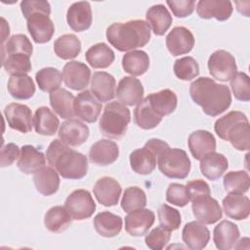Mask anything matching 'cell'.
<instances>
[{
	"instance_id": "6da1fadb",
	"label": "cell",
	"mask_w": 250,
	"mask_h": 250,
	"mask_svg": "<svg viewBox=\"0 0 250 250\" xmlns=\"http://www.w3.org/2000/svg\"><path fill=\"white\" fill-rule=\"evenodd\" d=\"M189 95L205 114L213 117L226 111L231 104L229 87L209 77H199L192 81L189 85Z\"/></svg>"
},
{
	"instance_id": "7a4b0ae2",
	"label": "cell",
	"mask_w": 250,
	"mask_h": 250,
	"mask_svg": "<svg viewBox=\"0 0 250 250\" xmlns=\"http://www.w3.org/2000/svg\"><path fill=\"white\" fill-rule=\"evenodd\" d=\"M49 165L56 169L60 176L68 180H79L87 175L88 159L86 155L78 152L61 140H54L46 151Z\"/></svg>"
},
{
	"instance_id": "3957f363",
	"label": "cell",
	"mask_w": 250,
	"mask_h": 250,
	"mask_svg": "<svg viewBox=\"0 0 250 250\" xmlns=\"http://www.w3.org/2000/svg\"><path fill=\"white\" fill-rule=\"evenodd\" d=\"M107 41L118 51L128 52L144 47L150 39V27L143 20L113 22L106 28Z\"/></svg>"
},
{
	"instance_id": "277c9868",
	"label": "cell",
	"mask_w": 250,
	"mask_h": 250,
	"mask_svg": "<svg viewBox=\"0 0 250 250\" xmlns=\"http://www.w3.org/2000/svg\"><path fill=\"white\" fill-rule=\"evenodd\" d=\"M216 134L228 141L237 150L250 148V125L247 116L237 110H232L216 120L214 125Z\"/></svg>"
},
{
	"instance_id": "5b68a950",
	"label": "cell",
	"mask_w": 250,
	"mask_h": 250,
	"mask_svg": "<svg viewBox=\"0 0 250 250\" xmlns=\"http://www.w3.org/2000/svg\"><path fill=\"white\" fill-rule=\"evenodd\" d=\"M130 121V110L119 102H111L104 106L99 127L104 136L120 139L125 135Z\"/></svg>"
},
{
	"instance_id": "8992f818",
	"label": "cell",
	"mask_w": 250,
	"mask_h": 250,
	"mask_svg": "<svg viewBox=\"0 0 250 250\" xmlns=\"http://www.w3.org/2000/svg\"><path fill=\"white\" fill-rule=\"evenodd\" d=\"M159 171L170 179H185L190 171V160L181 148L168 147L157 157Z\"/></svg>"
},
{
	"instance_id": "52a82bcc",
	"label": "cell",
	"mask_w": 250,
	"mask_h": 250,
	"mask_svg": "<svg viewBox=\"0 0 250 250\" xmlns=\"http://www.w3.org/2000/svg\"><path fill=\"white\" fill-rule=\"evenodd\" d=\"M64 207L72 220L82 221L92 217L96 210V203L91 193L86 189H76L65 199Z\"/></svg>"
},
{
	"instance_id": "ba28073f",
	"label": "cell",
	"mask_w": 250,
	"mask_h": 250,
	"mask_svg": "<svg viewBox=\"0 0 250 250\" xmlns=\"http://www.w3.org/2000/svg\"><path fill=\"white\" fill-rule=\"evenodd\" d=\"M209 73L213 78L227 82L236 74L237 66L234 57L225 50H217L208 59Z\"/></svg>"
},
{
	"instance_id": "9c48e42d",
	"label": "cell",
	"mask_w": 250,
	"mask_h": 250,
	"mask_svg": "<svg viewBox=\"0 0 250 250\" xmlns=\"http://www.w3.org/2000/svg\"><path fill=\"white\" fill-rule=\"evenodd\" d=\"M42 12L33 13L26 19V26L31 38L35 43L43 44L49 42L55 32V25L49 17Z\"/></svg>"
},
{
	"instance_id": "30bf717a",
	"label": "cell",
	"mask_w": 250,
	"mask_h": 250,
	"mask_svg": "<svg viewBox=\"0 0 250 250\" xmlns=\"http://www.w3.org/2000/svg\"><path fill=\"white\" fill-rule=\"evenodd\" d=\"M191 202L193 216L198 222L204 225H212L222 219V209L218 201L210 195L197 197Z\"/></svg>"
},
{
	"instance_id": "8fae6325",
	"label": "cell",
	"mask_w": 250,
	"mask_h": 250,
	"mask_svg": "<svg viewBox=\"0 0 250 250\" xmlns=\"http://www.w3.org/2000/svg\"><path fill=\"white\" fill-rule=\"evenodd\" d=\"M4 115L10 128L21 133H28L32 129L33 118L31 109L22 104L12 103L4 109Z\"/></svg>"
},
{
	"instance_id": "7c38bea8",
	"label": "cell",
	"mask_w": 250,
	"mask_h": 250,
	"mask_svg": "<svg viewBox=\"0 0 250 250\" xmlns=\"http://www.w3.org/2000/svg\"><path fill=\"white\" fill-rule=\"evenodd\" d=\"M102 111V104L89 90L79 93L74 100L75 115L88 123H94L98 120Z\"/></svg>"
},
{
	"instance_id": "4fadbf2b",
	"label": "cell",
	"mask_w": 250,
	"mask_h": 250,
	"mask_svg": "<svg viewBox=\"0 0 250 250\" xmlns=\"http://www.w3.org/2000/svg\"><path fill=\"white\" fill-rule=\"evenodd\" d=\"M90 76V68L81 62H68L62 68V79L65 86L74 91L84 90L89 84Z\"/></svg>"
},
{
	"instance_id": "5bb4252c",
	"label": "cell",
	"mask_w": 250,
	"mask_h": 250,
	"mask_svg": "<svg viewBox=\"0 0 250 250\" xmlns=\"http://www.w3.org/2000/svg\"><path fill=\"white\" fill-rule=\"evenodd\" d=\"M166 46L172 56L188 54L194 46L193 34L185 26H175L166 36Z\"/></svg>"
},
{
	"instance_id": "9a60e30c",
	"label": "cell",
	"mask_w": 250,
	"mask_h": 250,
	"mask_svg": "<svg viewBox=\"0 0 250 250\" xmlns=\"http://www.w3.org/2000/svg\"><path fill=\"white\" fill-rule=\"evenodd\" d=\"M155 215L150 209H137L125 217V230L131 236H142L152 227Z\"/></svg>"
},
{
	"instance_id": "2e32d148",
	"label": "cell",
	"mask_w": 250,
	"mask_h": 250,
	"mask_svg": "<svg viewBox=\"0 0 250 250\" xmlns=\"http://www.w3.org/2000/svg\"><path fill=\"white\" fill-rule=\"evenodd\" d=\"M89 128L78 119H68L60 126L59 139L70 146H77L84 144L89 137Z\"/></svg>"
},
{
	"instance_id": "e0dca14e",
	"label": "cell",
	"mask_w": 250,
	"mask_h": 250,
	"mask_svg": "<svg viewBox=\"0 0 250 250\" xmlns=\"http://www.w3.org/2000/svg\"><path fill=\"white\" fill-rule=\"evenodd\" d=\"M121 190L120 184L115 179L107 176L100 178L93 188V192L98 202L106 207L114 206L118 203Z\"/></svg>"
},
{
	"instance_id": "ac0fdd59",
	"label": "cell",
	"mask_w": 250,
	"mask_h": 250,
	"mask_svg": "<svg viewBox=\"0 0 250 250\" xmlns=\"http://www.w3.org/2000/svg\"><path fill=\"white\" fill-rule=\"evenodd\" d=\"M66 21L73 31L82 32L88 29L93 21L90 3L79 1L71 4L66 13Z\"/></svg>"
},
{
	"instance_id": "d6986e66",
	"label": "cell",
	"mask_w": 250,
	"mask_h": 250,
	"mask_svg": "<svg viewBox=\"0 0 250 250\" xmlns=\"http://www.w3.org/2000/svg\"><path fill=\"white\" fill-rule=\"evenodd\" d=\"M115 94L119 103L133 106L143 100L144 87L138 78L125 76L119 81Z\"/></svg>"
},
{
	"instance_id": "ffe728a7",
	"label": "cell",
	"mask_w": 250,
	"mask_h": 250,
	"mask_svg": "<svg viewBox=\"0 0 250 250\" xmlns=\"http://www.w3.org/2000/svg\"><path fill=\"white\" fill-rule=\"evenodd\" d=\"M232 4L229 0H200L196 5V13L201 19H216L224 21L232 14Z\"/></svg>"
},
{
	"instance_id": "44dd1931",
	"label": "cell",
	"mask_w": 250,
	"mask_h": 250,
	"mask_svg": "<svg viewBox=\"0 0 250 250\" xmlns=\"http://www.w3.org/2000/svg\"><path fill=\"white\" fill-rule=\"evenodd\" d=\"M119 148L115 142L106 139L96 142L90 148L89 159L99 166L110 165L117 160Z\"/></svg>"
},
{
	"instance_id": "7402d4cb",
	"label": "cell",
	"mask_w": 250,
	"mask_h": 250,
	"mask_svg": "<svg viewBox=\"0 0 250 250\" xmlns=\"http://www.w3.org/2000/svg\"><path fill=\"white\" fill-rule=\"evenodd\" d=\"M182 238L188 248L200 250L208 244L210 231L204 224L193 221L185 225L182 231Z\"/></svg>"
},
{
	"instance_id": "603a6c76",
	"label": "cell",
	"mask_w": 250,
	"mask_h": 250,
	"mask_svg": "<svg viewBox=\"0 0 250 250\" xmlns=\"http://www.w3.org/2000/svg\"><path fill=\"white\" fill-rule=\"evenodd\" d=\"M188 148L191 155L200 160L206 154L216 150V139L206 130H196L188 136Z\"/></svg>"
},
{
	"instance_id": "cb8c5ba5",
	"label": "cell",
	"mask_w": 250,
	"mask_h": 250,
	"mask_svg": "<svg viewBox=\"0 0 250 250\" xmlns=\"http://www.w3.org/2000/svg\"><path fill=\"white\" fill-rule=\"evenodd\" d=\"M115 78L105 71H96L91 78V92L100 102H109L115 96Z\"/></svg>"
},
{
	"instance_id": "d4e9b609",
	"label": "cell",
	"mask_w": 250,
	"mask_h": 250,
	"mask_svg": "<svg viewBox=\"0 0 250 250\" xmlns=\"http://www.w3.org/2000/svg\"><path fill=\"white\" fill-rule=\"evenodd\" d=\"M46 164V157L43 152L39 151L31 145L22 146L18 160V168L24 174H35Z\"/></svg>"
},
{
	"instance_id": "484cf974",
	"label": "cell",
	"mask_w": 250,
	"mask_h": 250,
	"mask_svg": "<svg viewBox=\"0 0 250 250\" xmlns=\"http://www.w3.org/2000/svg\"><path fill=\"white\" fill-rule=\"evenodd\" d=\"M146 99L152 110L162 118L174 112L178 104L177 95L170 89H163L159 92L151 93Z\"/></svg>"
},
{
	"instance_id": "4316f807",
	"label": "cell",
	"mask_w": 250,
	"mask_h": 250,
	"mask_svg": "<svg viewBox=\"0 0 250 250\" xmlns=\"http://www.w3.org/2000/svg\"><path fill=\"white\" fill-rule=\"evenodd\" d=\"M239 235L237 226L230 221L224 220L214 228L213 241L218 249L229 250L235 245Z\"/></svg>"
},
{
	"instance_id": "83f0119b",
	"label": "cell",
	"mask_w": 250,
	"mask_h": 250,
	"mask_svg": "<svg viewBox=\"0 0 250 250\" xmlns=\"http://www.w3.org/2000/svg\"><path fill=\"white\" fill-rule=\"evenodd\" d=\"M223 209L229 218L244 220L250 214V200L243 193H229L223 199Z\"/></svg>"
},
{
	"instance_id": "f1b7e54d",
	"label": "cell",
	"mask_w": 250,
	"mask_h": 250,
	"mask_svg": "<svg viewBox=\"0 0 250 250\" xmlns=\"http://www.w3.org/2000/svg\"><path fill=\"white\" fill-rule=\"evenodd\" d=\"M146 22L157 36H162L170 28L173 19L163 4H156L148 8L146 14Z\"/></svg>"
},
{
	"instance_id": "f546056e",
	"label": "cell",
	"mask_w": 250,
	"mask_h": 250,
	"mask_svg": "<svg viewBox=\"0 0 250 250\" xmlns=\"http://www.w3.org/2000/svg\"><path fill=\"white\" fill-rule=\"evenodd\" d=\"M229 167L227 157L218 152H210L200 159V171L202 175L211 181H216L223 176Z\"/></svg>"
},
{
	"instance_id": "4dcf8cb0",
	"label": "cell",
	"mask_w": 250,
	"mask_h": 250,
	"mask_svg": "<svg viewBox=\"0 0 250 250\" xmlns=\"http://www.w3.org/2000/svg\"><path fill=\"white\" fill-rule=\"evenodd\" d=\"M33 183L38 192L50 196L56 193L60 188L59 173L51 166H44L34 174Z\"/></svg>"
},
{
	"instance_id": "1f68e13d",
	"label": "cell",
	"mask_w": 250,
	"mask_h": 250,
	"mask_svg": "<svg viewBox=\"0 0 250 250\" xmlns=\"http://www.w3.org/2000/svg\"><path fill=\"white\" fill-rule=\"evenodd\" d=\"M94 228L96 231L104 237H114L119 234L122 229V218L108 211H104L94 218Z\"/></svg>"
},
{
	"instance_id": "d6a6232c",
	"label": "cell",
	"mask_w": 250,
	"mask_h": 250,
	"mask_svg": "<svg viewBox=\"0 0 250 250\" xmlns=\"http://www.w3.org/2000/svg\"><path fill=\"white\" fill-rule=\"evenodd\" d=\"M50 104L54 111L63 119H72L74 113L75 97L65 89L59 88L50 93Z\"/></svg>"
},
{
	"instance_id": "836d02e7",
	"label": "cell",
	"mask_w": 250,
	"mask_h": 250,
	"mask_svg": "<svg viewBox=\"0 0 250 250\" xmlns=\"http://www.w3.org/2000/svg\"><path fill=\"white\" fill-rule=\"evenodd\" d=\"M129 159L132 170L140 175L151 174L157 164V157L145 146L133 150Z\"/></svg>"
},
{
	"instance_id": "e575fe53",
	"label": "cell",
	"mask_w": 250,
	"mask_h": 250,
	"mask_svg": "<svg viewBox=\"0 0 250 250\" xmlns=\"http://www.w3.org/2000/svg\"><path fill=\"white\" fill-rule=\"evenodd\" d=\"M33 126L36 133L43 136H53L60 126V120L47 106H40L33 116Z\"/></svg>"
},
{
	"instance_id": "d590c367",
	"label": "cell",
	"mask_w": 250,
	"mask_h": 250,
	"mask_svg": "<svg viewBox=\"0 0 250 250\" xmlns=\"http://www.w3.org/2000/svg\"><path fill=\"white\" fill-rule=\"evenodd\" d=\"M9 94L16 100H28L35 93V84L26 74L11 75L7 84Z\"/></svg>"
},
{
	"instance_id": "8d00e7d4",
	"label": "cell",
	"mask_w": 250,
	"mask_h": 250,
	"mask_svg": "<svg viewBox=\"0 0 250 250\" xmlns=\"http://www.w3.org/2000/svg\"><path fill=\"white\" fill-rule=\"evenodd\" d=\"M72 218L66 208L62 205H57L50 208L44 217V225L48 230L55 233H60L65 230L71 224Z\"/></svg>"
},
{
	"instance_id": "74e56055",
	"label": "cell",
	"mask_w": 250,
	"mask_h": 250,
	"mask_svg": "<svg viewBox=\"0 0 250 250\" xmlns=\"http://www.w3.org/2000/svg\"><path fill=\"white\" fill-rule=\"evenodd\" d=\"M85 59L94 68H106L113 62L115 55L109 46L101 42L91 46L86 51Z\"/></svg>"
},
{
	"instance_id": "f35d334b",
	"label": "cell",
	"mask_w": 250,
	"mask_h": 250,
	"mask_svg": "<svg viewBox=\"0 0 250 250\" xmlns=\"http://www.w3.org/2000/svg\"><path fill=\"white\" fill-rule=\"evenodd\" d=\"M122 67L132 76L143 75L149 67V57L142 50L127 52L122 58Z\"/></svg>"
},
{
	"instance_id": "ab89813d",
	"label": "cell",
	"mask_w": 250,
	"mask_h": 250,
	"mask_svg": "<svg viewBox=\"0 0 250 250\" xmlns=\"http://www.w3.org/2000/svg\"><path fill=\"white\" fill-rule=\"evenodd\" d=\"M54 52L62 60L74 59L81 52V42L74 34H63L54 42Z\"/></svg>"
},
{
	"instance_id": "60d3db41",
	"label": "cell",
	"mask_w": 250,
	"mask_h": 250,
	"mask_svg": "<svg viewBox=\"0 0 250 250\" xmlns=\"http://www.w3.org/2000/svg\"><path fill=\"white\" fill-rule=\"evenodd\" d=\"M135 123L142 129L150 130L155 128L162 120V117L158 116L148 104L146 99H143L134 110Z\"/></svg>"
},
{
	"instance_id": "b9f144b4",
	"label": "cell",
	"mask_w": 250,
	"mask_h": 250,
	"mask_svg": "<svg viewBox=\"0 0 250 250\" xmlns=\"http://www.w3.org/2000/svg\"><path fill=\"white\" fill-rule=\"evenodd\" d=\"M35 80L41 91L52 93L60 88L62 74L55 67H44L36 72Z\"/></svg>"
},
{
	"instance_id": "7bdbcfd3",
	"label": "cell",
	"mask_w": 250,
	"mask_h": 250,
	"mask_svg": "<svg viewBox=\"0 0 250 250\" xmlns=\"http://www.w3.org/2000/svg\"><path fill=\"white\" fill-rule=\"evenodd\" d=\"M32 52V44L28 37L24 34H14L7 40L5 44L1 45L2 58L12 54H24L30 57Z\"/></svg>"
},
{
	"instance_id": "ee69618b",
	"label": "cell",
	"mask_w": 250,
	"mask_h": 250,
	"mask_svg": "<svg viewBox=\"0 0 250 250\" xmlns=\"http://www.w3.org/2000/svg\"><path fill=\"white\" fill-rule=\"evenodd\" d=\"M2 65L11 75L26 74L31 70L30 57L24 54H12L2 58Z\"/></svg>"
},
{
	"instance_id": "f6af8a7d",
	"label": "cell",
	"mask_w": 250,
	"mask_h": 250,
	"mask_svg": "<svg viewBox=\"0 0 250 250\" xmlns=\"http://www.w3.org/2000/svg\"><path fill=\"white\" fill-rule=\"evenodd\" d=\"M223 184L229 193H244L250 187L249 175L246 171H230L224 176Z\"/></svg>"
},
{
	"instance_id": "bcb514c9",
	"label": "cell",
	"mask_w": 250,
	"mask_h": 250,
	"mask_svg": "<svg viewBox=\"0 0 250 250\" xmlns=\"http://www.w3.org/2000/svg\"><path fill=\"white\" fill-rule=\"evenodd\" d=\"M120 204L121 208L127 213L145 208L146 205V192L139 187H129L124 190Z\"/></svg>"
},
{
	"instance_id": "7dc6e473",
	"label": "cell",
	"mask_w": 250,
	"mask_h": 250,
	"mask_svg": "<svg viewBox=\"0 0 250 250\" xmlns=\"http://www.w3.org/2000/svg\"><path fill=\"white\" fill-rule=\"evenodd\" d=\"M174 73L181 80H191L199 74L198 62L192 57H184L175 61Z\"/></svg>"
},
{
	"instance_id": "c3c4849f",
	"label": "cell",
	"mask_w": 250,
	"mask_h": 250,
	"mask_svg": "<svg viewBox=\"0 0 250 250\" xmlns=\"http://www.w3.org/2000/svg\"><path fill=\"white\" fill-rule=\"evenodd\" d=\"M157 215L160 226H162L166 229L173 231L180 228L182 220L181 214L177 209L167 204H162L157 210Z\"/></svg>"
},
{
	"instance_id": "681fc988",
	"label": "cell",
	"mask_w": 250,
	"mask_h": 250,
	"mask_svg": "<svg viewBox=\"0 0 250 250\" xmlns=\"http://www.w3.org/2000/svg\"><path fill=\"white\" fill-rule=\"evenodd\" d=\"M230 87L238 101L248 102L250 100V80L245 72H236L230 79Z\"/></svg>"
},
{
	"instance_id": "f907efd6",
	"label": "cell",
	"mask_w": 250,
	"mask_h": 250,
	"mask_svg": "<svg viewBox=\"0 0 250 250\" xmlns=\"http://www.w3.org/2000/svg\"><path fill=\"white\" fill-rule=\"evenodd\" d=\"M170 237L171 231L162 226H159L146 235L145 242L146 245L152 250H161L168 244Z\"/></svg>"
},
{
	"instance_id": "816d5d0a",
	"label": "cell",
	"mask_w": 250,
	"mask_h": 250,
	"mask_svg": "<svg viewBox=\"0 0 250 250\" xmlns=\"http://www.w3.org/2000/svg\"><path fill=\"white\" fill-rule=\"evenodd\" d=\"M166 200L178 207H184L189 202L186 186L182 184L172 183L166 190Z\"/></svg>"
},
{
	"instance_id": "f5cc1de1",
	"label": "cell",
	"mask_w": 250,
	"mask_h": 250,
	"mask_svg": "<svg viewBox=\"0 0 250 250\" xmlns=\"http://www.w3.org/2000/svg\"><path fill=\"white\" fill-rule=\"evenodd\" d=\"M21 10L25 19L33 13H46L51 14V5L45 0H23L21 2Z\"/></svg>"
},
{
	"instance_id": "db71d44e",
	"label": "cell",
	"mask_w": 250,
	"mask_h": 250,
	"mask_svg": "<svg viewBox=\"0 0 250 250\" xmlns=\"http://www.w3.org/2000/svg\"><path fill=\"white\" fill-rule=\"evenodd\" d=\"M166 4L171 9L174 16L177 18H186L192 14L195 8V2L193 0H167Z\"/></svg>"
},
{
	"instance_id": "11a10c76",
	"label": "cell",
	"mask_w": 250,
	"mask_h": 250,
	"mask_svg": "<svg viewBox=\"0 0 250 250\" xmlns=\"http://www.w3.org/2000/svg\"><path fill=\"white\" fill-rule=\"evenodd\" d=\"M186 188H187L188 198L191 201L197 197L211 194L209 185L205 181L200 179L188 182L186 185Z\"/></svg>"
},
{
	"instance_id": "9f6ffc18",
	"label": "cell",
	"mask_w": 250,
	"mask_h": 250,
	"mask_svg": "<svg viewBox=\"0 0 250 250\" xmlns=\"http://www.w3.org/2000/svg\"><path fill=\"white\" fill-rule=\"evenodd\" d=\"M21 151L19 146L14 143H9L1 148L0 152V166L6 167L14 163V161L20 157Z\"/></svg>"
},
{
	"instance_id": "6f0895ef",
	"label": "cell",
	"mask_w": 250,
	"mask_h": 250,
	"mask_svg": "<svg viewBox=\"0 0 250 250\" xmlns=\"http://www.w3.org/2000/svg\"><path fill=\"white\" fill-rule=\"evenodd\" d=\"M145 146L147 147L156 157H158L163 151H165L169 146V145L159 139H150L146 144Z\"/></svg>"
},
{
	"instance_id": "680465c9",
	"label": "cell",
	"mask_w": 250,
	"mask_h": 250,
	"mask_svg": "<svg viewBox=\"0 0 250 250\" xmlns=\"http://www.w3.org/2000/svg\"><path fill=\"white\" fill-rule=\"evenodd\" d=\"M2 21V34H1V45L5 44V41L7 40V37L10 34V27L7 23L6 20L4 18H1Z\"/></svg>"
}]
</instances>
